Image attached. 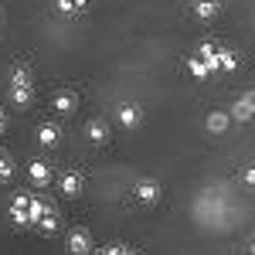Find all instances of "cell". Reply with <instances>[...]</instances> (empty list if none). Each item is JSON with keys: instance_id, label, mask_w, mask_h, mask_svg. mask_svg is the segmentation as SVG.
Instances as JSON below:
<instances>
[{"instance_id": "6da1fadb", "label": "cell", "mask_w": 255, "mask_h": 255, "mask_svg": "<svg viewBox=\"0 0 255 255\" xmlns=\"http://www.w3.org/2000/svg\"><path fill=\"white\" fill-rule=\"evenodd\" d=\"M252 113H255V96H245V99L235 106V116H238V119H249Z\"/></svg>"}, {"instance_id": "7a4b0ae2", "label": "cell", "mask_w": 255, "mask_h": 255, "mask_svg": "<svg viewBox=\"0 0 255 255\" xmlns=\"http://www.w3.org/2000/svg\"><path fill=\"white\" fill-rule=\"evenodd\" d=\"M139 197L143 201H157V187L153 184H139Z\"/></svg>"}, {"instance_id": "3957f363", "label": "cell", "mask_w": 255, "mask_h": 255, "mask_svg": "<svg viewBox=\"0 0 255 255\" xmlns=\"http://www.w3.org/2000/svg\"><path fill=\"white\" fill-rule=\"evenodd\" d=\"M225 123H228V119L221 116V113H215V116L208 119V126H211V129H225Z\"/></svg>"}, {"instance_id": "277c9868", "label": "cell", "mask_w": 255, "mask_h": 255, "mask_svg": "<svg viewBox=\"0 0 255 255\" xmlns=\"http://www.w3.org/2000/svg\"><path fill=\"white\" fill-rule=\"evenodd\" d=\"M72 252H85V235H72Z\"/></svg>"}, {"instance_id": "5b68a950", "label": "cell", "mask_w": 255, "mask_h": 255, "mask_svg": "<svg viewBox=\"0 0 255 255\" xmlns=\"http://www.w3.org/2000/svg\"><path fill=\"white\" fill-rule=\"evenodd\" d=\"M136 109H129V106H126V109H123V123H126V126H133V123H136Z\"/></svg>"}, {"instance_id": "8992f818", "label": "cell", "mask_w": 255, "mask_h": 255, "mask_svg": "<svg viewBox=\"0 0 255 255\" xmlns=\"http://www.w3.org/2000/svg\"><path fill=\"white\" fill-rule=\"evenodd\" d=\"M89 133H92V139H106V129H102V123H92V129H89Z\"/></svg>"}, {"instance_id": "52a82bcc", "label": "cell", "mask_w": 255, "mask_h": 255, "mask_svg": "<svg viewBox=\"0 0 255 255\" xmlns=\"http://www.w3.org/2000/svg\"><path fill=\"white\" fill-rule=\"evenodd\" d=\"M41 143H55V129H51V126L41 129Z\"/></svg>"}, {"instance_id": "ba28073f", "label": "cell", "mask_w": 255, "mask_h": 255, "mask_svg": "<svg viewBox=\"0 0 255 255\" xmlns=\"http://www.w3.org/2000/svg\"><path fill=\"white\" fill-rule=\"evenodd\" d=\"M58 109H61V113H68V109H72V96H61L58 99Z\"/></svg>"}, {"instance_id": "9c48e42d", "label": "cell", "mask_w": 255, "mask_h": 255, "mask_svg": "<svg viewBox=\"0 0 255 255\" xmlns=\"http://www.w3.org/2000/svg\"><path fill=\"white\" fill-rule=\"evenodd\" d=\"M75 187H79V180H75V177H68V180H65V191H68V194H75Z\"/></svg>"}, {"instance_id": "30bf717a", "label": "cell", "mask_w": 255, "mask_h": 255, "mask_svg": "<svg viewBox=\"0 0 255 255\" xmlns=\"http://www.w3.org/2000/svg\"><path fill=\"white\" fill-rule=\"evenodd\" d=\"M252 252H255V245H252Z\"/></svg>"}]
</instances>
